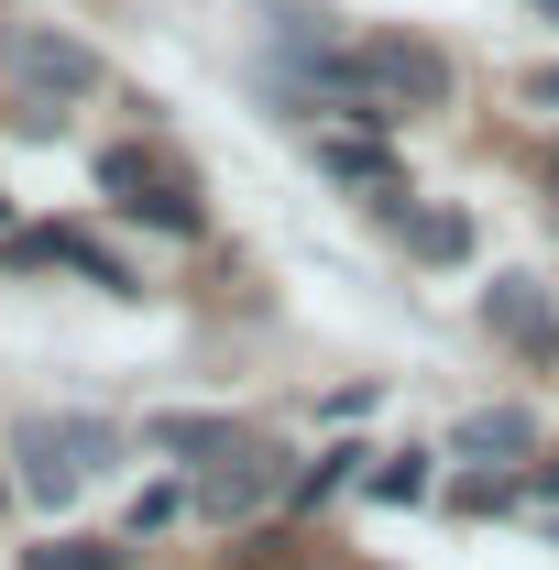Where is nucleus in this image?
<instances>
[{"label": "nucleus", "instance_id": "nucleus-1", "mask_svg": "<svg viewBox=\"0 0 559 570\" xmlns=\"http://www.w3.org/2000/svg\"><path fill=\"white\" fill-rule=\"evenodd\" d=\"M99 198L121 219H154V230H176V242H198L209 209H198V176L176 165V154H143V142H110L99 154Z\"/></svg>", "mask_w": 559, "mask_h": 570}, {"label": "nucleus", "instance_id": "nucleus-2", "mask_svg": "<svg viewBox=\"0 0 559 570\" xmlns=\"http://www.w3.org/2000/svg\"><path fill=\"white\" fill-rule=\"evenodd\" d=\"M110 450H121V428H99V417H33L22 439H11L22 494H33V504H77V483H88Z\"/></svg>", "mask_w": 559, "mask_h": 570}, {"label": "nucleus", "instance_id": "nucleus-3", "mask_svg": "<svg viewBox=\"0 0 559 570\" xmlns=\"http://www.w3.org/2000/svg\"><path fill=\"white\" fill-rule=\"evenodd\" d=\"M22 264H77L88 285L133 296V264H121V253H110L99 230H67V219H56V230H0V275H22Z\"/></svg>", "mask_w": 559, "mask_h": 570}, {"label": "nucleus", "instance_id": "nucleus-4", "mask_svg": "<svg viewBox=\"0 0 559 570\" xmlns=\"http://www.w3.org/2000/svg\"><path fill=\"white\" fill-rule=\"evenodd\" d=\"M285 483H296V472H285L264 439H231L209 472H198V504H209V515H264V504H275Z\"/></svg>", "mask_w": 559, "mask_h": 570}, {"label": "nucleus", "instance_id": "nucleus-5", "mask_svg": "<svg viewBox=\"0 0 559 570\" xmlns=\"http://www.w3.org/2000/svg\"><path fill=\"white\" fill-rule=\"evenodd\" d=\"M11 77H22L33 99H88V88H99V56H88L77 33H11Z\"/></svg>", "mask_w": 559, "mask_h": 570}, {"label": "nucleus", "instance_id": "nucleus-6", "mask_svg": "<svg viewBox=\"0 0 559 570\" xmlns=\"http://www.w3.org/2000/svg\"><path fill=\"white\" fill-rule=\"evenodd\" d=\"M483 318H493V330H504V341H516V352H538V362L559 352V318H549V296H538V285H527V275H493Z\"/></svg>", "mask_w": 559, "mask_h": 570}, {"label": "nucleus", "instance_id": "nucleus-7", "mask_svg": "<svg viewBox=\"0 0 559 570\" xmlns=\"http://www.w3.org/2000/svg\"><path fill=\"white\" fill-rule=\"evenodd\" d=\"M318 165L341 176V187H362V198H384V209H406V187H395V154L373 132H318Z\"/></svg>", "mask_w": 559, "mask_h": 570}, {"label": "nucleus", "instance_id": "nucleus-8", "mask_svg": "<svg viewBox=\"0 0 559 570\" xmlns=\"http://www.w3.org/2000/svg\"><path fill=\"white\" fill-rule=\"evenodd\" d=\"M395 230H406L418 264H461V253H472V219L461 209H395Z\"/></svg>", "mask_w": 559, "mask_h": 570}, {"label": "nucleus", "instance_id": "nucleus-9", "mask_svg": "<svg viewBox=\"0 0 559 570\" xmlns=\"http://www.w3.org/2000/svg\"><path fill=\"white\" fill-rule=\"evenodd\" d=\"M242 428L231 417H143V450H187V461H219Z\"/></svg>", "mask_w": 559, "mask_h": 570}, {"label": "nucleus", "instance_id": "nucleus-10", "mask_svg": "<svg viewBox=\"0 0 559 570\" xmlns=\"http://www.w3.org/2000/svg\"><path fill=\"white\" fill-rule=\"evenodd\" d=\"M351 461H373V450H351V439H330V450H318V461H307V472L285 483V504H307V515H318V504H330V494L351 483Z\"/></svg>", "mask_w": 559, "mask_h": 570}, {"label": "nucleus", "instance_id": "nucleus-11", "mask_svg": "<svg viewBox=\"0 0 559 570\" xmlns=\"http://www.w3.org/2000/svg\"><path fill=\"white\" fill-rule=\"evenodd\" d=\"M362 494L373 504H428V450H384V461L362 472Z\"/></svg>", "mask_w": 559, "mask_h": 570}, {"label": "nucleus", "instance_id": "nucleus-12", "mask_svg": "<svg viewBox=\"0 0 559 570\" xmlns=\"http://www.w3.org/2000/svg\"><path fill=\"white\" fill-rule=\"evenodd\" d=\"M527 439H538V428L516 417V406H483V417L461 428V450H472V461H516V450H527Z\"/></svg>", "mask_w": 559, "mask_h": 570}, {"label": "nucleus", "instance_id": "nucleus-13", "mask_svg": "<svg viewBox=\"0 0 559 570\" xmlns=\"http://www.w3.org/2000/svg\"><path fill=\"white\" fill-rule=\"evenodd\" d=\"M22 570H133V549L121 538H56V549H33Z\"/></svg>", "mask_w": 559, "mask_h": 570}, {"label": "nucleus", "instance_id": "nucleus-14", "mask_svg": "<svg viewBox=\"0 0 559 570\" xmlns=\"http://www.w3.org/2000/svg\"><path fill=\"white\" fill-rule=\"evenodd\" d=\"M527 494H538V504H559V450L538 461V472H527Z\"/></svg>", "mask_w": 559, "mask_h": 570}, {"label": "nucleus", "instance_id": "nucleus-15", "mask_svg": "<svg viewBox=\"0 0 559 570\" xmlns=\"http://www.w3.org/2000/svg\"><path fill=\"white\" fill-rule=\"evenodd\" d=\"M538 99H549V110H559V67H549V77H538Z\"/></svg>", "mask_w": 559, "mask_h": 570}, {"label": "nucleus", "instance_id": "nucleus-16", "mask_svg": "<svg viewBox=\"0 0 559 570\" xmlns=\"http://www.w3.org/2000/svg\"><path fill=\"white\" fill-rule=\"evenodd\" d=\"M538 11H549V22H559V0H538Z\"/></svg>", "mask_w": 559, "mask_h": 570}]
</instances>
